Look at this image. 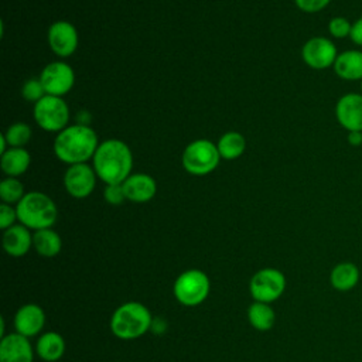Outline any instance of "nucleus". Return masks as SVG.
Here are the masks:
<instances>
[{
	"label": "nucleus",
	"mask_w": 362,
	"mask_h": 362,
	"mask_svg": "<svg viewBox=\"0 0 362 362\" xmlns=\"http://www.w3.org/2000/svg\"><path fill=\"white\" fill-rule=\"evenodd\" d=\"M250 324L259 331H267L274 324V311L267 303L256 301L247 310Z\"/></svg>",
	"instance_id": "nucleus-24"
},
{
	"label": "nucleus",
	"mask_w": 362,
	"mask_h": 362,
	"mask_svg": "<svg viewBox=\"0 0 362 362\" xmlns=\"http://www.w3.org/2000/svg\"><path fill=\"white\" fill-rule=\"evenodd\" d=\"M335 119L346 132H362V93H344L335 103Z\"/></svg>",
	"instance_id": "nucleus-12"
},
{
	"label": "nucleus",
	"mask_w": 362,
	"mask_h": 362,
	"mask_svg": "<svg viewBox=\"0 0 362 362\" xmlns=\"http://www.w3.org/2000/svg\"><path fill=\"white\" fill-rule=\"evenodd\" d=\"M0 362H33V349L27 337L18 332L3 337Z\"/></svg>",
	"instance_id": "nucleus-15"
},
{
	"label": "nucleus",
	"mask_w": 362,
	"mask_h": 362,
	"mask_svg": "<svg viewBox=\"0 0 362 362\" xmlns=\"http://www.w3.org/2000/svg\"><path fill=\"white\" fill-rule=\"evenodd\" d=\"M79 37L76 28L68 21H55L48 28V44L52 52L61 58L71 57L78 48Z\"/></svg>",
	"instance_id": "nucleus-13"
},
{
	"label": "nucleus",
	"mask_w": 362,
	"mask_h": 362,
	"mask_svg": "<svg viewBox=\"0 0 362 362\" xmlns=\"http://www.w3.org/2000/svg\"><path fill=\"white\" fill-rule=\"evenodd\" d=\"M37 124L45 132H61L68 126L69 107L61 96L45 95L37 103L33 110Z\"/></svg>",
	"instance_id": "nucleus-6"
},
{
	"label": "nucleus",
	"mask_w": 362,
	"mask_h": 362,
	"mask_svg": "<svg viewBox=\"0 0 362 362\" xmlns=\"http://www.w3.org/2000/svg\"><path fill=\"white\" fill-rule=\"evenodd\" d=\"M21 93L27 100L34 102V103H37L40 99H42L47 95L40 78L38 79L31 78V79L25 81L23 85V89H21Z\"/></svg>",
	"instance_id": "nucleus-28"
},
{
	"label": "nucleus",
	"mask_w": 362,
	"mask_h": 362,
	"mask_svg": "<svg viewBox=\"0 0 362 362\" xmlns=\"http://www.w3.org/2000/svg\"><path fill=\"white\" fill-rule=\"evenodd\" d=\"M338 54L335 42L322 35L311 37L301 48L303 61L313 69H327L334 66Z\"/></svg>",
	"instance_id": "nucleus-9"
},
{
	"label": "nucleus",
	"mask_w": 362,
	"mask_h": 362,
	"mask_svg": "<svg viewBox=\"0 0 362 362\" xmlns=\"http://www.w3.org/2000/svg\"><path fill=\"white\" fill-rule=\"evenodd\" d=\"M351 28H352V23L342 16L332 17L328 21V33L335 40H344V38L349 37Z\"/></svg>",
	"instance_id": "nucleus-27"
},
{
	"label": "nucleus",
	"mask_w": 362,
	"mask_h": 362,
	"mask_svg": "<svg viewBox=\"0 0 362 362\" xmlns=\"http://www.w3.org/2000/svg\"><path fill=\"white\" fill-rule=\"evenodd\" d=\"M151 314L140 303L122 304L112 315L110 329L120 339H134L151 328Z\"/></svg>",
	"instance_id": "nucleus-4"
},
{
	"label": "nucleus",
	"mask_w": 362,
	"mask_h": 362,
	"mask_svg": "<svg viewBox=\"0 0 362 362\" xmlns=\"http://www.w3.org/2000/svg\"><path fill=\"white\" fill-rule=\"evenodd\" d=\"M24 195V185L16 177H7L0 182V198L4 204H18Z\"/></svg>",
	"instance_id": "nucleus-25"
},
{
	"label": "nucleus",
	"mask_w": 362,
	"mask_h": 362,
	"mask_svg": "<svg viewBox=\"0 0 362 362\" xmlns=\"http://www.w3.org/2000/svg\"><path fill=\"white\" fill-rule=\"evenodd\" d=\"M209 293V280L201 270L184 272L174 283V296L184 305H198Z\"/></svg>",
	"instance_id": "nucleus-7"
},
{
	"label": "nucleus",
	"mask_w": 362,
	"mask_h": 362,
	"mask_svg": "<svg viewBox=\"0 0 362 362\" xmlns=\"http://www.w3.org/2000/svg\"><path fill=\"white\" fill-rule=\"evenodd\" d=\"M359 269L352 262H342L337 264L329 274L331 286L339 291H348L358 284Z\"/></svg>",
	"instance_id": "nucleus-20"
},
{
	"label": "nucleus",
	"mask_w": 362,
	"mask_h": 362,
	"mask_svg": "<svg viewBox=\"0 0 362 362\" xmlns=\"http://www.w3.org/2000/svg\"><path fill=\"white\" fill-rule=\"evenodd\" d=\"M31 134V127L27 123L17 122L6 130L4 137L7 140L8 147H24L30 141Z\"/></svg>",
	"instance_id": "nucleus-26"
},
{
	"label": "nucleus",
	"mask_w": 362,
	"mask_h": 362,
	"mask_svg": "<svg viewBox=\"0 0 362 362\" xmlns=\"http://www.w3.org/2000/svg\"><path fill=\"white\" fill-rule=\"evenodd\" d=\"M65 351L64 338L57 332L44 334L37 342V354L47 362L58 361Z\"/></svg>",
	"instance_id": "nucleus-21"
},
{
	"label": "nucleus",
	"mask_w": 362,
	"mask_h": 362,
	"mask_svg": "<svg viewBox=\"0 0 362 362\" xmlns=\"http://www.w3.org/2000/svg\"><path fill=\"white\" fill-rule=\"evenodd\" d=\"M332 68L335 75L344 81H361L362 79V51L346 49L339 52Z\"/></svg>",
	"instance_id": "nucleus-17"
},
{
	"label": "nucleus",
	"mask_w": 362,
	"mask_h": 362,
	"mask_svg": "<svg viewBox=\"0 0 362 362\" xmlns=\"http://www.w3.org/2000/svg\"><path fill=\"white\" fill-rule=\"evenodd\" d=\"M6 146H8V144H7V140H6L4 134H1V136H0V151H1V154L7 150Z\"/></svg>",
	"instance_id": "nucleus-34"
},
{
	"label": "nucleus",
	"mask_w": 362,
	"mask_h": 362,
	"mask_svg": "<svg viewBox=\"0 0 362 362\" xmlns=\"http://www.w3.org/2000/svg\"><path fill=\"white\" fill-rule=\"evenodd\" d=\"M96 175L107 184H122L133 167V156L129 146L117 139L102 141L92 158Z\"/></svg>",
	"instance_id": "nucleus-1"
},
{
	"label": "nucleus",
	"mask_w": 362,
	"mask_h": 362,
	"mask_svg": "<svg viewBox=\"0 0 362 362\" xmlns=\"http://www.w3.org/2000/svg\"><path fill=\"white\" fill-rule=\"evenodd\" d=\"M31 163V156L24 147H8L0 158V167L8 177H18L27 171Z\"/></svg>",
	"instance_id": "nucleus-19"
},
{
	"label": "nucleus",
	"mask_w": 362,
	"mask_h": 362,
	"mask_svg": "<svg viewBox=\"0 0 362 362\" xmlns=\"http://www.w3.org/2000/svg\"><path fill=\"white\" fill-rule=\"evenodd\" d=\"M349 38H351L352 44L362 48V16L358 17L355 21H352V28H351Z\"/></svg>",
	"instance_id": "nucleus-32"
},
{
	"label": "nucleus",
	"mask_w": 362,
	"mask_h": 362,
	"mask_svg": "<svg viewBox=\"0 0 362 362\" xmlns=\"http://www.w3.org/2000/svg\"><path fill=\"white\" fill-rule=\"evenodd\" d=\"M99 146L96 133L86 124H72L61 130L54 140L55 156L66 164L86 163Z\"/></svg>",
	"instance_id": "nucleus-2"
},
{
	"label": "nucleus",
	"mask_w": 362,
	"mask_h": 362,
	"mask_svg": "<svg viewBox=\"0 0 362 362\" xmlns=\"http://www.w3.org/2000/svg\"><path fill=\"white\" fill-rule=\"evenodd\" d=\"M182 167L192 175H206L212 173L221 160L216 144L206 139L189 143L182 153Z\"/></svg>",
	"instance_id": "nucleus-5"
},
{
	"label": "nucleus",
	"mask_w": 362,
	"mask_h": 362,
	"mask_svg": "<svg viewBox=\"0 0 362 362\" xmlns=\"http://www.w3.org/2000/svg\"><path fill=\"white\" fill-rule=\"evenodd\" d=\"M103 195H105V199L112 205H119L126 199L122 184H107L103 191Z\"/></svg>",
	"instance_id": "nucleus-29"
},
{
	"label": "nucleus",
	"mask_w": 362,
	"mask_h": 362,
	"mask_svg": "<svg viewBox=\"0 0 362 362\" xmlns=\"http://www.w3.org/2000/svg\"><path fill=\"white\" fill-rule=\"evenodd\" d=\"M33 245V236L27 226L13 225L4 230L3 235V247L4 250L14 257L25 255Z\"/></svg>",
	"instance_id": "nucleus-18"
},
{
	"label": "nucleus",
	"mask_w": 362,
	"mask_h": 362,
	"mask_svg": "<svg viewBox=\"0 0 362 362\" xmlns=\"http://www.w3.org/2000/svg\"><path fill=\"white\" fill-rule=\"evenodd\" d=\"M40 81L47 95L64 96L68 93L75 83L74 69L61 61L49 62L40 74Z\"/></svg>",
	"instance_id": "nucleus-10"
},
{
	"label": "nucleus",
	"mask_w": 362,
	"mask_h": 362,
	"mask_svg": "<svg viewBox=\"0 0 362 362\" xmlns=\"http://www.w3.org/2000/svg\"><path fill=\"white\" fill-rule=\"evenodd\" d=\"M17 219L28 229L40 230L51 228L57 221V205L54 201L38 191L27 192L16 206Z\"/></svg>",
	"instance_id": "nucleus-3"
},
{
	"label": "nucleus",
	"mask_w": 362,
	"mask_h": 362,
	"mask_svg": "<svg viewBox=\"0 0 362 362\" xmlns=\"http://www.w3.org/2000/svg\"><path fill=\"white\" fill-rule=\"evenodd\" d=\"M332 0H294L296 6L304 13H318L329 6Z\"/></svg>",
	"instance_id": "nucleus-30"
},
{
	"label": "nucleus",
	"mask_w": 362,
	"mask_h": 362,
	"mask_svg": "<svg viewBox=\"0 0 362 362\" xmlns=\"http://www.w3.org/2000/svg\"><path fill=\"white\" fill-rule=\"evenodd\" d=\"M216 147L221 154V158L235 160L243 154L246 148V140L238 132H228L221 136V139L216 143Z\"/></svg>",
	"instance_id": "nucleus-23"
},
{
	"label": "nucleus",
	"mask_w": 362,
	"mask_h": 362,
	"mask_svg": "<svg viewBox=\"0 0 362 362\" xmlns=\"http://www.w3.org/2000/svg\"><path fill=\"white\" fill-rule=\"evenodd\" d=\"M17 219V211L16 208H13L8 204H1L0 205V228L1 229H8L10 226H13L14 221Z\"/></svg>",
	"instance_id": "nucleus-31"
},
{
	"label": "nucleus",
	"mask_w": 362,
	"mask_h": 362,
	"mask_svg": "<svg viewBox=\"0 0 362 362\" xmlns=\"http://www.w3.org/2000/svg\"><path fill=\"white\" fill-rule=\"evenodd\" d=\"M33 245L35 250L45 257H52L61 250V238L51 228L35 230L33 235Z\"/></svg>",
	"instance_id": "nucleus-22"
},
{
	"label": "nucleus",
	"mask_w": 362,
	"mask_h": 362,
	"mask_svg": "<svg viewBox=\"0 0 362 362\" xmlns=\"http://www.w3.org/2000/svg\"><path fill=\"white\" fill-rule=\"evenodd\" d=\"M123 189L126 199L132 202H147L157 192L156 180L144 173L130 174L123 182Z\"/></svg>",
	"instance_id": "nucleus-14"
},
{
	"label": "nucleus",
	"mask_w": 362,
	"mask_h": 362,
	"mask_svg": "<svg viewBox=\"0 0 362 362\" xmlns=\"http://www.w3.org/2000/svg\"><path fill=\"white\" fill-rule=\"evenodd\" d=\"M45 324V314L42 308L37 304H25L23 305L16 317L14 327L18 334L24 337H33L38 334Z\"/></svg>",
	"instance_id": "nucleus-16"
},
{
	"label": "nucleus",
	"mask_w": 362,
	"mask_h": 362,
	"mask_svg": "<svg viewBox=\"0 0 362 362\" xmlns=\"http://www.w3.org/2000/svg\"><path fill=\"white\" fill-rule=\"evenodd\" d=\"M96 173L86 163L72 164L64 174V187L74 198H86L95 189Z\"/></svg>",
	"instance_id": "nucleus-11"
},
{
	"label": "nucleus",
	"mask_w": 362,
	"mask_h": 362,
	"mask_svg": "<svg viewBox=\"0 0 362 362\" xmlns=\"http://www.w3.org/2000/svg\"><path fill=\"white\" fill-rule=\"evenodd\" d=\"M346 141L352 147L362 146V132H346Z\"/></svg>",
	"instance_id": "nucleus-33"
},
{
	"label": "nucleus",
	"mask_w": 362,
	"mask_h": 362,
	"mask_svg": "<svg viewBox=\"0 0 362 362\" xmlns=\"http://www.w3.org/2000/svg\"><path fill=\"white\" fill-rule=\"evenodd\" d=\"M359 82H361V85H359V88H361V93H362V79H361V81H359Z\"/></svg>",
	"instance_id": "nucleus-35"
},
{
	"label": "nucleus",
	"mask_w": 362,
	"mask_h": 362,
	"mask_svg": "<svg viewBox=\"0 0 362 362\" xmlns=\"http://www.w3.org/2000/svg\"><path fill=\"white\" fill-rule=\"evenodd\" d=\"M286 288V279L277 269H262L250 280V293L256 301L270 303L277 300Z\"/></svg>",
	"instance_id": "nucleus-8"
}]
</instances>
